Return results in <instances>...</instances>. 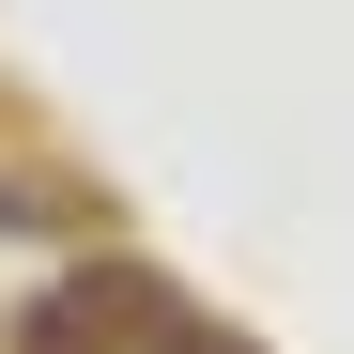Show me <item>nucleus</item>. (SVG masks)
<instances>
[{
  "label": "nucleus",
  "instance_id": "f257e3e1",
  "mask_svg": "<svg viewBox=\"0 0 354 354\" xmlns=\"http://www.w3.org/2000/svg\"><path fill=\"white\" fill-rule=\"evenodd\" d=\"M31 354H231V339H216V324H185L154 277H108V262H93V277H62V292H46Z\"/></svg>",
  "mask_w": 354,
  "mask_h": 354
}]
</instances>
